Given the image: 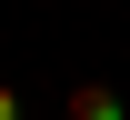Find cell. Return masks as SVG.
I'll return each mask as SVG.
<instances>
[{
    "instance_id": "cell-2",
    "label": "cell",
    "mask_w": 130,
    "mask_h": 120,
    "mask_svg": "<svg viewBox=\"0 0 130 120\" xmlns=\"http://www.w3.org/2000/svg\"><path fill=\"white\" fill-rule=\"evenodd\" d=\"M0 120H20V90H10V80H0Z\"/></svg>"
},
{
    "instance_id": "cell-1",
    "label": "cell",
    "mask_w": 130,
    "mask_h": 120,
    "mask_svg": "<svg viewBox=\"0 0 130 120\" xmlns=\"http://www.w3.org/2000/svg\"><path fill=\"white\" fill-rule=\"evenodd\" d=\"M60 120H120V90H100V80H80V90L60 100Z\"/></svg>"
}]
</instances>
